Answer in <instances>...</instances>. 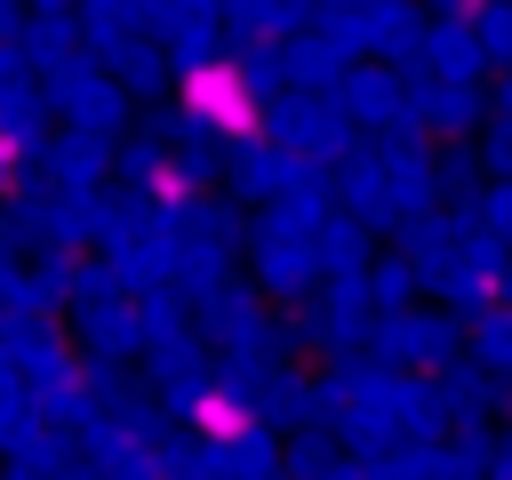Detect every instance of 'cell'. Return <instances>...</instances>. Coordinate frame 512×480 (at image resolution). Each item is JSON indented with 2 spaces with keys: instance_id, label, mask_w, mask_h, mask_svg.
<instances>
[{
  "instance_id": "obj_1",
  "label": "cell",
  "mask_w": 512,
  "mask_h": 480,
  "mask_svg": "<svg viewBox=\"0 0 512 480\" xmlns=\"http://www.w3.org/2000/svg\"><path fill=\"white\" fill-rule=\"evenodd\" d=\"M200 424H208V432H224V440L240 432V416H232V400H208V416H200Z\"/></svg>"
}]
</instances>
